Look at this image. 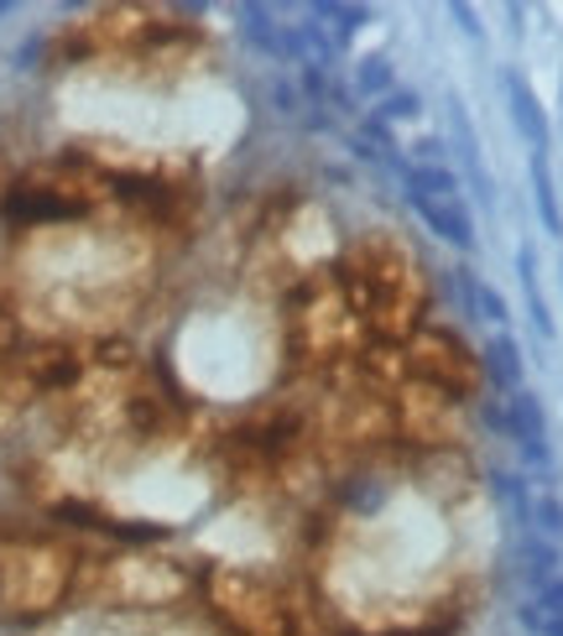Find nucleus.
Masks as SVG:
<instances>
[{"label":"nucleus","mask_w":563,"mask_h":636,"mask_svg":"<svg viewBox=\"0 0 563 636\" xmlns=\"http://www.w3.org/2000/svg\"><path fill=\"white\" fill-rule=\"evenodd\" d=\"M402 178H407V204L418 209L422 225L439 240L469 251L475 245V219H469L465 199H459V178L444 163H418V167H407Z\"/></svg>","instance_id":"nucleus-1"},{"label":"nucleus","mask_w":563,"mask_h":636,"mask_svg":"<svg viewBox=\"0 0 563 636\" xmlns=\"http://www.w3.org/2000/svg\"><path fill=\"white\" fill-rule=\"evenodd\" d=\"M491 423L522 448V459L527 465H538L548 470L553 465V448H548V418H542V407L532 392H506L501 407H491Z\"/></svg>","instance_id":"nucleus-2"},{"label":"nucleus","mask_w":563,"mask_h":636,"mask_svg":"<svg viewBox=\"0 0 563 636\" xmlns=\"http://www.w3.org/2000/svg\"><path fill=\"white\" fill-rule=\"evenodd\" d=\"M501 89H506V105H512V120H516V131H522V142H532V152H542L548 146V116H542L538 95L527 89L522 73H501Z\"/></svg>","instance_id":"nucleus-3"},{"label":"nucleus","mask_w":563,"mask_h":636,"mask_svg":"<svg viewBox=\"0 0 563 636\" xmlns=\"http://www.w3.org/2000/svg\"><path fill=\"white\" fill-rule=\"evenodd\" d=\"M516 621L532 636H563V574L548 579L542 589H532V595L516 605Z\"/></svg>","instance_id":"nucleus-4"},{"label":"nucleus","mask_w":563,"mask_h":636,"mask_svg":"<svg viewBox=\"0 0 563 636\" xmlns=\"http://www.w3.org/2000/svg\"><path fill=\"white\" fill-rule=\"evenodd\" d=\"M454 292L465 298V313H475L480 324H506V319H512L506 298H501L491 283H480L475 272H454Z\"/></svg>","instance_id":"nucleus-5"},{"label":"nucleus","mask_w":563,"mask_h":636,"mask_svg":"<svg viewBox=\"0 0 563 636\" xmlns=\"http://www.w3.org/2000/svg\"><path fill=\"white\" fill-rule=\"evenodd\" d=\"M512 559H516V574L532 579V589H542L548 579H559V548L548 538H522Z\"/></svg>","instance_id":"nucleus-6"},{"label":"nucleus","mask_w":563,"mask_h":636,"mask_svg":"<svg viewBox=\"0 0 563 636\" xmlns=\"http://www.w3.org/2000/svg\"><path fill=\"white\" fill-rule=\"evenodd\" d=\"M486 371L501 392H522V350H516L512 334H495L486 345Z\"/></svg>","instance_id":"nucleus-7"},{"label":"nucleus","mask_w":563,"mask_h":636,"mask_svg":"<svg viewBox=\"0 0 563 636\" xmlns=\"http://www.w3.org/2000/svg\"><path fill=\"white\" fill-rule=\"evenodd\" d=\"M532 199H538L542 230L548 236H563V209H559V189H553V172H548V157L532 152Z\"/></svg>","instance_id":"nucleus-8"},{"label":"nucleus","mask_w":563,"mask_h":636,"mask_svg":"<svg viewBox=\"0 0 563 636\" xmlns=\"http://www.w3.org/2000/svg\"><path fill=\"white\" fill-rule=\"evenodd\" d=\"M516 272H522V287H527L532 324H538L542 339H553V319H548V303H542V292H538V261H532V251H516Z\"/></svg>","instance_id":"nucleus-9"},{"label":"nucleus","mask_w":563,"mask_h":636,"mask_svg":"<svg viewBox=\"0 0 563 636\" xmlns=\"http://www.w3.org/2000/svg\"><path fill=\"white\" fill-rule=\"evenodd\" d=\"M532 527L538 538H563V506L553 495H532Z\"/></svg>","instance_id":"nucleus-10"},{"label":"nucleus","mask_w":563,"mask_h":636,"mask_svg":"<svg viewBox=\"0 0 563 636\" xmlns=\"http://www.w3.org/2000/svg\"><path fill=\"white\" fill-rule=\"evenodd\" d=\"M412 116H418V95H402L397 89V95L381 99V120H412Z\"/></svg>","instance_id":"nucleus-11"},{"label":"nucleus","mask_w":563,"mask_h":636,"mask_svg":"<svg viewBox=\"0 0 563 636\" xmlns=\"http://www.w3.org/2000/svg\"><path fill=\"white\" fill-rule=\"evenodd\" d=\"M392 84V69H386V58H371L366 69H360V89L366 95H375V89H386Z\"/></svg>","instance_id":"nucleus-12"},{"label":"nucleus","mask_w":563,"mask_h":636,"mask_svg":"<svg viewBox=\"0 0 563 636\" xmlns=\"http://www.w3.org/2000/svg\"><path fill=\"white\" fill-rule=\"evenodd\" d=\"M454 22L465 26L469 37H480V22H475V11H465V5H454Z\"/></svg>","instance_id":"nucleus-13"},{"label":"nucleus","mask_w":563,"mask_h":636,"mask_svg":"<svg viewBox=\"0 0 563 636\" xmlns=\"http://www.w3.org/2000/svg\"><path fill=\"white\" fill-rule=\"evenodd\" d=\"M559 272H563V266H559Z\"/></svg>","instance_id":"nucleus-14"}]
</instances>
